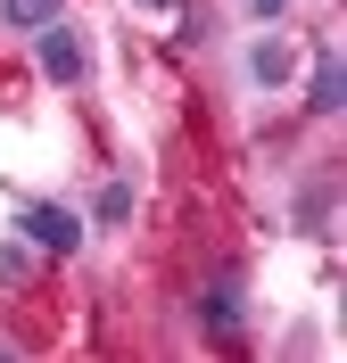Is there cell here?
Wrapping results in <instances>:
<instances>
[{"mask_svg": "<svg viewBox=\"0 0 347 363\" xmlns=\"http://www.w3.org/2000/svg\"><path fill=\"white\" fill-rule=\"evenodd\" d=\"M199 322H207L215 339H240V272L207 281V297H199Z\"/></svg>", "mask_w": 347, "mask_h": 363, "instance_id": "277c9868", "label": "cell"}, {"mask_svg": "<svg viewBox=\"0 0 347 363\" xmlns=\"http://www.w3.org/2000/svg\"><path fill=\"white\" fill-rule=\"evenodd\" d=\"M248 9H256V17H281V9H290V0H248Z\"/></svg>", "mask_w": 347, "mask_h": 363, "instance_id": "ba28073f", "label": "cell"}, {"mask_svg": "<svg viewBox=\"0 0 347 363\" xmlns=\"http://www.w3.org/2000/svg\"><path fill=\"white\" fill-rule=\"evenodd\" d=\"M124 215H133V182H108L99 190V223H124Z\"/></svg>", "mask_w": 347, "mask_h": 363, "instance_id": "52a82bcc", "label": "cell"}, {"mask_svg": "<svg viewBox=\"0 0 347 363\" xmlns=\"http://www.w3.org/2000/svg\"><path fill=\"white\" fill-rule=\"evenodd\" d=\"M141 9H174V0H141Z\"/></svg>", "mask_w": 347, "mask_h": 363, "instance_id": "9c48e42d", "label": "cell"}, {"mask_svg": "<svg viewBox=\"0 0 347 363\" xmlns=\"http://www.w3.org/2000/svg\"><path fill=\"white\" fill-rule=\"evenodd\" d=\"M33 67L50 74V83H83V74H92V50H83V33H75V25H33Z\"/></svg>", "mask_w": 347, "mask_h": 363, "instance_id": "6da1fadb", "label": "cell"}, {"mask_svg": "<svg viewBox=\"0 0 347 363\" xmlns=\"http://www.w3.org/2000/svg\"><path fill=\"white\" fill-rule=\"evenodd\" d=\"M290 74H298V50H290V42H256V50H248V83L281 91Z\"/></svg>", "mask_w": 347, "mask_h": 363, "instance_id": "5b68a950", "label": "cell"}, {"mask_svg": "<svg viewBox=\"0 0 347 363\" xmlns=\"http://www.w3.org/2000/svg\"><path fill=\"white\" fill-rule=\"evenodd\" d=\"M17 240H33V248H50V256H75L83 248V215L33 199V206H17Z\"/></svg>", "mask_w": 347, "mask_h": 363, "instance_id": "7a4b0ae2", "label": "cell"}, {"mask_svg": "<svg viewBox=\"0 0 347 363\" xmlns=\"http://www.w3.org/2000/svg\"><path fill=\"white\" fill-rule=\"evenodd\" d=\"M50 17H58V0H0V25H17V33H33Z\"/></svg>", "mask_w": 347, "mask_h": 363, "instance_id": "8992f818", "label": "cell"}, {"mask_svg": "<svg viewBox=\"0 0 347 363\" xmlns=\"http://www.w3.org/2000/svg\"><path fill=\"white\" fill-rule=\"evenodd\" d=\"M306 108H314V116H339L347 108V67H339V50H314V83H306Z\"/></svg>", "mask_w": 347, "mask_h": 363, "instance_id": "3957f363", "label": "cell"}]
</instances>
